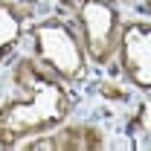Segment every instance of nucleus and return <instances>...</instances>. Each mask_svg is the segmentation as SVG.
Returning a JSON list of instances; mask_svg holds the SVG:
<instances>
[{
  "mask_svg": "<svg viewBox=\"0 0 151 151\" xmlns=\"http://www.w3.org/2000/svg\"><path fill=\"white\" fill-rule=\"evenodd\" d=\"M12 81L18 93L0 105V148H20V142L70 119V87L47 73L32 55H23L12 64Z\"/></svg>",
  "mask_w": 151,
  "mask_h": 151,
  "instance_id": "obj_1",
  "label": "nucleus"
},
{
  "mask_svg": "<svg viewBox=\"0 0 151 151\" xmlns=\"http://www.w3.org/2000/svg\"><path fill=\"white\" fill-rule=\"evenodd\" d=\"M26 41H29V55L47 73L61 78L67 87H78L87 78V70H90L87 50L64 15L50 12L44 18H35L29 23Z\"/></svg>",
  "mask_w": 151,
  "mask_h": 151,
  "instance_id": "obj_2",
  "label": "nucleus"
},
{
  "mask_svg": "<svg viewBox=\"0 0 151 151\" xmlns=\"http://www.w3.org/2000/svg\"><path fill=\"white\" fill-rule=\"evenodd\" d=\"M55 12L73 23L78 32L87 58L96 67H111L116 50H119V35L125 15L119 3L113 0H55Z\"/></svg>",
  "mask_w": 151,
  "mask_h": 151,
  "instance_id": "obj_3",
  "label": "nucleus"
},
{
  "mask_svg": "<svg viewBox=\"0 0 151 151\" xmlns=\"http://www.w3.org/2000/svg\"><path fill=\"white\" fill-rule=\"evenodd\" d=\"M113 61L134 90L151 99V18H125Z\"/></svg>",
  "mask_w": 151,
  "mask_h": 151,
  "instance_id": "obj_4",
  "label": "nucleus"
},
{
  "mask_svg": "<svg viewBox=\"0 0 151 151\" xmlns=\"http://www.w3.org/2000/svg\"><path fill=\"white\" fill-rule=\"evenodd\" d=\"M29 151H96L105 148V131L90 122H61L58 128L20 142Z\"/></svg>",
  "mask_w": 151,
  "mask_h": 151,
  "instance_id": "obj_5",
  "label": "nucleus"
},
{
  "mask_svg": "<svg viewBox=\"0 0 151 151\" xmlns=\"http://www.w3.org/2000/svg\"><path fill=\"white\" fill-rule=\"evenodd\" d=\"M38 18V9L20 0H0V70L26 41L29 23Z\"/></svg>",
  "mask_w": 151,
  "mask_h": 151,
  "instance_id": "obj_6",
  "label": "nucleus"
},
{
  "mask_svg": "<svg viewBox=\"0 0 151 151\" xmlns=\"http://www.w3.org/2000/svg\"><path fill=\"white\" fill-rule=\"evenodd\" d=\"M137 3H139V12L145 18H151V0H137Z\"/></svg>",
  "mask_w": 151,
  "mask_h": 151,
  "instance_id": "obj_7",
  "label": "nucleus"
},
{
  "mask_svg": "<svg viewBox=\"0 0 151 151\" xmlns=\"http://www.w3.org/2000/svg\"><path fill=\"white\" fill-rule=\"evenodd\" d=\"M20 3H29V6H35V9H41L44 3H55V0H20Z\"/></svg>",
  "mask_w": 151,
  "mask_h": 151,
  "instance_id": "obj_8",
  "label": "nucleus"
},
{
  "mask_svg": "<svg viewBox=\"0 0 151 151\" xmlns=\"http://www.w3.org/2000/svg\"><path fill=\"white\" fill-rule=\"evenodd\" d=\"M113 3H137V0H113Z\"/></svg>",
  "mask_w": 151,
  "mask_h": 151,
  "instance_id": "obj_9",
  "label": "nucleus"
}]
</instances>
